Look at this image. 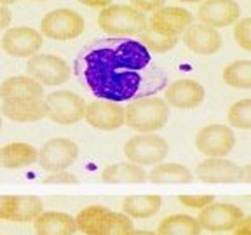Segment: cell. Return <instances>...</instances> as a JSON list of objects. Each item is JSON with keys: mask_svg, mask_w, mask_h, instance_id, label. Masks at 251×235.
<instances>
[{"mask_svg": "<svg viewBox=\"0 0 251 235\" xmlns=\"http://www.w3.org/2000/svg\"><path fill=\"white\" fill-rule=\"evenodd\" d=\"M166 0H131V5L141 12H155L164 7Z\"/></svg>", "mask_w": 251, "mask_h": 235, "instance_id": "cell-34", "label": "cell"}, {"mask_svg": "<svg viewBox=\"0 0 251 235\" xmlns=\"http://www.w3.org/2000/svg\"><path fill=\"white\" fill-rule=\"evenodd\" d=\"M169 153V143L155 133L136 134L124 143V155L127 162L136 165H157L164 162Z\"/></svg>", "mask_w": 251, "mask_h": 235, "instance_id": "cell-5", "label": "cell"}, {"mask_svg": "<svg viewBox=\"0 0 251 235\" xmlns=\"http://www.w3.org/2000/svg\"><path fill=\"white\" fill-rule=\"evenodd\" d=\"M44 86L28 75H16L5 78L0 84L2 101H26V99H44Z\"/></svg>", "mask_w": 251, "mask_h": 235, "instance_id": "cell-20", "label": "cell"}, {"mask_svg": "<svg viewBox=\"0 0 251 235\" xmlns=\"http://www.w3.org/2000/svg\"><path fill=\"white\" fill-rule=\"evenodd\" d=\"M44 183L46 185H52V183H78V178L72 172H68V169L65 171H56V172H49L46 178H44Z\"/></svg>", "mask_w": 251, "mask_h": 235, "instance_id": "cell-33", "label": "cell"}, {"mask_svg": "<svg viewBox=\"0 0 251 235\" xmlns=\"http://www.w3.org/2000/svg\"><path fill=\"white\" fill-rule=\"evenodd\" d=\"M138 42L141 46L145 47L149 52H157V54H164V52L171 51L173 47L178 44V39L176 37H169V35H164L161 31L153 30V28H147L143 33L140 35V40Z\"/></svg>", "mask_w": 251, "mask_h": 235, "instance_id": "cell-29", "label": "cell"}, {"mask_svg": "<svg viewBox=\"0 0 251 235\" xmlns=\"http://www.w3.org/2000/svg\"><path fill=\"white\" fill-rule=\"evenodd\" d=\"M196 176L202 183H241L243 167L224 159H206L196 167Z\"/></svg>", "mask_w": 251, "mask_h": 235, "instance_id": "cell-18", "label": "cell"}, {"mask_svg": "<svg viewBox=\"0 0 251 235\" xmlns=\"http://www.w3.org/2000/svg\"><path fill=\"white\" fill-rule=\"evenodd\" d=\"M16 2H18V0H0V5H5V7H7V5L16 4Z\"/></svg>", "mask_w": 251, "mask_h": 235, "instance_id": "cell-40", "label": "cell"}, {"mask_svg": "<svg viewBox=\"0 0 251 235\" xmlns=\"http://www.w3.org/2000/svg\"><path fill=\"white\" fill-rule=\"evenodd\" d=\"M162 208V197L155 193L129 195L122 200V212L131 219H147L155 216Z\"/></svg>", "mask_w": 251, "mask_h": 235, "instance_id": "cell-24", "label": "cell"}, {"mask_svg": "<svg viewBox=\"0 0 251 235\" xmlns=\"http://www.w3.org/2000/svg\"><path fill=\"white\" fill-rule=\"evenodd\" d=\"M235 134L224 124L204 125L196 136V148L206 159H224L234 150Z\"/></svg>", "mask_w": 251, "mask_h": 235, "instance_id": "cell-9", "label": "cell"}, {"mask_svg": "<svg viewBox=\"0 0 251 235\" xmlns=\"http://www.w3.org/2000/svg\"><path fill=\"white\" fill-rule=\"evenodd\" d=\"M44 211V202L37 195H0V221L33 223Z\"/></svg>", "mask_w": 251, "mask_h": 235, "instance_id": "cell-13", "label": "cell"}, {"mask_svg": "<svg viewBox=\"0 0 251 235\" xmlns=\"http://www.w3.org/2000/svg\"><path fill=\"white\" fill-rule=\"evenodd\" d=\"M80 2L82 5H87V7H100V9H105L112 4V0H77Z\"/></svg>", "mask_w": 251, "mask_h": 235, "instance_id": "cell-37", "label": "cell"}, {"mask_svg": "<svg viewBox=\"0 0 251 235\" xmlns=\"http://www.w3.org/2000/svg\"><path fill=\"white\" fill-rule=\"evenodd\" d=\"M194 24V14L183 7L176 5H168L161 7L159 11L152 12L149 20V26L153 30L161 31L169 37H180L187 31L188 26Z\"/></svg>", "mask_w": 251, "mask_h": 235, "instance_id": "cell-15", "label": "cell"}, {"mask_svg": "<svg viewBox=\"0 0 251 235\" xmlns=\"http://www.w3.org/2000/svg\"><path fill=\"white\" fill-rule=\"evenodd\" d=\"M47 105V117L54 124L74 125L80 122L86 114V105L82 96H78L74 91H54L44 98Z\"/></svg>", "mask_w": 251, "mask_h": 235, "instance_id": "cell-7", "label": "cell"}, {"mask_svg": "<svg viewBox=\"0 0 251 235\" xmlns=\"http://www.w3.org/2000/svg\"><path fill=\"white\" fill-rule=\"evenodd\" d=\"M11 21H12V14L9 11V7L0 5V30H7L11 26Z\"/></svg>", "mask_w": 251, "mask_h": 235, "instance_id": "cell-35", "label": "cell"}, {"mask_svg": "<svg viewBox=\"0 0 251 235\" xmlns=\"http://www.w3.org/2000/svg\"><path fill=\"white\" fill-rule=\"evenodd\" d=\"M33 230L37 235H75L77 223L68 212L42 211L33 219Z\"/></svg>", "mask_w": 251, "mask_h": 235, "instance_id": "cell-21", "label": "cell"}, {"mask_svg": "<svg viewBox=\"0 0 251 235\" xmlns=\"http://www.w3.org/2000/svg\"><path fill=\"white\" fill-rule=\"evenodd\" d=\"M228 124L237 129H251V98L239 99L228 108Z\"/></svg>", "mask_w": 251, "mask_h": 235, "instance_id": "cell-30", "label": "cell"}, {"mask_svg": "<svg viewBox=\"0 0 251 235\" xmlns=\"http://www.w3.org/2000/svg\"><path fill=\"white\" fill-rule=\"evenodd\" d=\"M0 129H2V117H0Z\"/></svg>", "mask_w": 251, "mask_h": 235, "instance_id": "cell-42", "label": "cell"}, {"mask_svg": "<svg viewBox=\"0 0 251 235\" xmlns=\"http://www.w3.org/2000/svg\"><path fill=\"white\" fill-rule=\"evenodd\" d=\"M75 75L98 99L133 101L153 96L166 86V75L138 40L96 39L75 59Z\"/></svg>", "mask_w": 251, "mask_h": 235, "instance_id": "cell-1", "label": "cell"}, {"mask_svg": "<svg viewBox=\"0 0 251 235\" xmlns=\"http://www.w3.org/2000/svg\"><path fill=\"white\" fill-rule=\"evenodd\" d=\"M204 96H206V91L201 82L192 78H180L166 87L164 101L173 108L192 110L204 101Z\"/></svg>", "mask_w": 251, "mask_h": 235, "instance_id": "cell-17", "label": "cell"}, {"mask_svg": "<svg viewBox=\"0 0 251 235\" xmlns=\"http://www.w3.org/2000/svg\"><path fill=\"white\" fill-rule=\"evenodd\" d=\"M2 49L12 58H31L39 54L44 44V37L39 30L30 26H12L7 28L0 40Z\"/></svg>", "mask_w": 251, "mask_h": 235, "instance_id": "cell-12", "label": "cell"}, {"mask_svg": "<svg viewBox=\"0 0 251 235\" xmlns=\"http://www.w3.org/2000/svg\"><path fill=\"white\" fill-rule=\"evenodd\" d=\"M178 2H185V4H196V2H204V0H178Z\"/></svg>", "mask_w": 251, "mask_h": 235, "instance_id": "cell-41", "label": "cell"}, {"mask_svg": "<svg viewBox=\"0 0 251 235\" xmlns=\"http://www.w3.org/2000/svg\"><path fill=\"white\" fill-rule=\"evenodd\" d=\"M147 181L166 185V183H192L194 172L183 164L178 162H161L152 167Z\"/></svg>", "mask_w": 251, "mask_h": 235, "instance_id": "cell-26", "label": "cell"}, {"mask_svg": "<svg viewBox=\"0 0 251 235\" xmlns=\"http://www.w3.org/2000/svg\"><path fill=\"white\" fill-rule=\"evenodd\" d=\"M86 30V21L74 9H54L49 11L40 21V33L51 40L67 42L82 35Z\"/></svg>", "mask_w": 251, "mask_h": 235, "instance_id": "cell-6", "label": "cell"}, {"mask_svg": "<svg viewBox=\"0 0 251 235\" xmlns=\"http://www.w3.org/2000/svg\"><path fill=\"white\" fill-rule=\"evenodd\" d=\"M178 202L181 206L188 209H197V211H202L204 208H208L209 204L215 202V197L213 195H180L178 197Z\"/></svg>", "mask_w": 251, "mask_h": 235, "instance_id": "cell-32", "label": "cell"}, {"mask_svg": "<svg viewBox=\"0 0 251 235\" xmlns=\"http://www.w3.org/2000/svg\"><path fill=\"white\" fill-rule=\"evenodd\" d=\"M222 78L227 86L234 89H251V61L237 59L224 68Z\"/></svg>", "mask_w": 251, "mask_h": 235, "instance_id": "cell-28", "label": "cell"}, {"mask_svg": "<svg viewBox=\"0 0 251 235\" xmlns=\"http://www.w3.org/2000/svg\"><path fill=\"white\" fill-rule=\"evenodd\" d=\"M181 40L190 51L199 56H213L224 46V40H222V35L218 33V30L206 26V24L188 26L187 31L181 35Z\"/></svg>", "mask_w": 251, "mask_h": 235, "instance_id": "cell-19", "label": "cell"}, {"mask_svg": "<svg viewBox=\"0 0 251 235\" xmlns=\"http://www.w3.org/2000/svg\"><path fill=\"white\" fill-rule=\"evenodd\" d=\"M199 221L188 214H171L159 223L157 234L159 235H201Z\"/></svg>", "mask_w": 251, "mask_h": 235, "instance_id": "cell-27", "label": "cell"}, {"mask_svg": "<svg viewBox=\"0 0 251 235\" xmlns=\"http://www.w3.org/2000/svg\"><path fill=\"white\" fill-rule=\"evenodd\" d=\"M234 235H251V216H244L243 221L234 230Z\"/></svg>", "mask_w": 251, "mask_h": 235, "instance_id": "cell-36", "label": "cell"}, {"mask_svg": "<svg viewBox=\"0 0 251 235\" xmlns=\"http://www.w3.org/2000/svg\"><path fill=\"white\" fill-rule=\"evenodd\" d=\"M197 20L201 24L211 28L230 26L239 21L241 7L235 0H204L197 9Z\"/></svg>", "mask_w": 251, "mask_h": 235, "instance_id": "cell-16", "label": "cell"}, {"mask_svg": "<svg viewBox=\"0 0 251 235\" xmlns=\"http://www.w3.org/2000/svg\"><path fill=\"white\" fill-rule=\"evenodd\" d=\"M78 157V146L68 138H52L39 150L40 169L47 172L65 171L68 169Z\"/></svg>", "mask_w": 251, "mask_h": 235, "instance_id": "cell-10", "label": "cell"}, {"mask_svg": "<svg viewBox=\"0 0 251 235\" xmlns=\"http://www.w3.org/2000/svg\"><path fill=\"white\" fill-rule=\"evenodd\" d=\"M98 26L110 37L127 39V37H140L149 28V20L145 12L138 11L133 5L110 4L101 9L98 14Z\"/></svg>", "mask_w": 251, "mask_h": 235, "instance_id": "cell-4", "label": "cell"}, {"mask_svg": "<svg viewBox=\"0 0 251 235\" xmlns=\"http://www.w3.org/2000/svg\"><path fill=\"white\" fill-rule=\"evenodd\" d=\"M244 212L241 208L227 202H213L204 208L197 216L202 230L220 234V232H234L243 221Z\"/></svg>", "mask_w": 251, "mask_h": 235, "instance_id": "cell-11", "label": "cell"}, {"mask_svg": "<svg viewBox=\"0 0 251 235\" xmlns=\"http://www.w3.org/2000/svg\"><path fill=\"white\" fill-rule=\"evenodd\" d=\"M86 122L100 131H115L126 124V106L106 99H94L86 105Z\"/></svg>", "mask_w": 251, "mask_h": 235, "instance_id": "cell-14", "label": "cell"}, {"mask_svg": "<svg viewBox=\"0 0 251 235\" xmlns=\"http://www.w3.org/2000/svg\"><path fill=\"white\" fill-rule=\"evenodd\" d=\"M243 181L244 183H251V164L243 167Z\"/></svg>", "mask_w": 251, "mask_h": 235, "instance_id": "cell-38", "label": "cell"}, {"mask_svg": "<svg viewBox=\"0 0 251 235\" xmlns=\"http://www.w3.org/2000/svg\"><path fill=\"white\" fill-rule=\"evenodd\" d=\"M131 235H159L157 232H152V230H133Z\"/></svg>", "mask_w": 251, "mask_h": 235, "instance_id": "cell-39", "label": "cell"}, {"mask_svg": "<svg viewBox=\"0 0 251 235\" xmlns=\"http://www.w3.org/2000/svg\"><path fill=\"white\" fill-rule=\"evenodd\" d=\"M234 39L241 49L251 52V18H244L235 23Z\"/></svg>", "mask_w": 251, "mask_h": 235, "instance_id": "cell-31", "label": "cell"}, {"mask_svg": "<svg viewBox=\"0 0 251 235\" xmlns=\"http://www.w3.org/2000/svg\"><path fill=\"white\" fill-rule=\"evenodd\" d=\"M39 159V150L28 143H9L0 148V167L23 169L33 165Z\"/></svg>", "mask_w": 251, "mask_h": 235, "instance_id": "cell-23", "label": "cell"}, {"mask_svg": "<svg viewBox=\"0 0 251 235\" xmlns=\"http://www.w3.org/2000/svg\"><path fill=\"white\" fill-rule=\"evenodd\" d=\"M26 73L40 86H61L70 78V65L54 54H35L28 58Z\"/></svg>", "mask_w": 251, "mask_h": 235, "instance_id": "cell-8", "label": "cell"}, {"mask_svg": "<svg viewBox=\"0 0 251 235\" xmlns=\"http://www.w3.org/2000/svg\"><path fill=\"white\" fill-rule=\"evenodd\" d=\"M169 120V105L164 98L143 96L127 103L126 125L138 134H149L162 129Z\"/></svg>", "mask_w": 251, "mask_h": 235, "instance_id": "cell-3", "label": "cell"}, {"mask_svg": "<svg viewBox=\"0 0 251 235\" xmlns=\"http://www.w3.org/2000/svg\"><path fill=\"white\" fill-rule=\"evenodd\" d=\"M77 232L84 235H131L133 219L105 206H89L75 216Z\"/></svg>", "mask_w": 251, "mask_h": 235, "instance_id": "cell-2", "label": "cell"}, {"mask_svg": "<svg viewBox=\"0 0 251 235\" xmlns=\"http://www.w3.org/2000/svg\"><path fill=\"white\" fill-rule=\"evenodd\" d=\"M35 2H40V0H35Z\"/></svg>", "mask_w": 251, "mask_h": 235, "instance_id": "cell-43", "label": "cell"}, {"mask_svg": "<svg viewBox=\"0 0 251 235\" xmlns=\"http://www.w3.org/2000/svg\"><path fill=\"white\" fill-rule=\"evenodd\" d=\"M147 176L149 172L145 171V167L133 164V162L106 165L100 174L103 183H143L147 181Z\"/></svg>", "mask_w": 251, "mask_h": 235, "instance_id": "cell-25", "label": "cell"}, {"mask_svg": "<svg viewBox=\"0 0 251 235\" xmlns=\"http://www.w3.org/2000/svg\"><path fill=\"white\" fill-rule=\"evenodd\" d=\"M0 114L9 120L21 122H37L47 117V105L44 99H26V101H4L0 106Z\"/></svg>", "mask_w": 251, "mask_h": 235, "instance_id": "cell-22", "label": "cell"}]
</instances>
